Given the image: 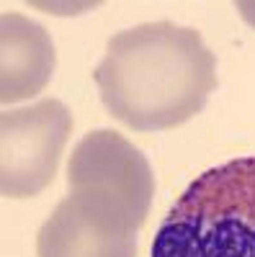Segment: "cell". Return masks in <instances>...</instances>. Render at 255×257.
I'll return each instance as SVG.
<instances>
[{
  "label": "cell",
  "instance_id": "obj_1",
  "mask_svg": "<svg viewBox=\"0 0 255 257\" xmlns=\"http://www.w3.org/2000/svg\"><path fill=\"white\" fill-rule=\"evenodd\" d=\"M101 100L134 132H167L204 111L217 88V57L196 29L139 24L106 44L93 72Z\"/></svg>",
  "mask_w": 255,
  "mask_h": 257
},
{
  "label": "cell",
  "instance_id": "obj_2",
  "mask_svg": "<svg viewBox=\"0 0 255 257\" xmlns=\"http://www.w3.org/2000/svg\"><path fill=\"white\" fill-rule=\"evenodd\" d=\"M150 257H255V157L191 180L162 219Z\"/></svg>",
  "mask_w": 255,
  "mask_h": 257
},
{
  "label": "cell",
  "instance_id": "obj_3",
  "mask_svg": "<svg viewBox=\"0 0 255 257\" xmlns=\"http://www.w3.org/2000/svg\"><path fill=\"white\" fill-rule=\"evenodd\" d=\"M72 134V113L62 100L44 98L0 116V193L34 198L57 175Z\"/></svg>",
  "mask_w": 255,
  "mask_h": 257
},
{
  "label": "cell",
  "instance_id": "obj_4",
  "mask_svg": "<svg viewBox=\"0 0 255 257\" xmlns=\"http://www.w3.org/2000/svg\"><path fill=\"white\" fill-rule=\"evenodd\" d=\"M36 257H137V224L116 201L77 190L41 224Z\"/></svg>",
  "mask_w": 255,
  "mask_h": 257
},
{
  "label": "cell",
  "instance_id": "obj_5",
  "mask_svg": "<svg viewBox=\"0 0 255 257\" xmlns=\"http://www.w3.org/2000/svg\"><path fill=\"white\" fill-rule=\"evenodd\" d=\"M70 193L93 190L116 201L137 229L144 224L152 203V167L139 149L111 128H93L72 149L67 165Z\"/></svg>",
  "mask_w": 255,
  "mask_h": 257
},
{
  "label": "cell",
  "instance_id": "obj_6",
  "mask_svg": "<svg viewBox=\"0 0 255 257\" xmlns=\"http://www.w3.org/2000/svg\"><path fill=\"white\" fill-rule=\"evenodd\" d=\"M54 41L49 31L21 13L0 21V103L11 105L39 95L54 75Z\"/></svg>",
  "mask_w": 255,
  "mask_h": 257
},
{
  "label": "cell",
  "instance_id": "obj_7",
  "mask_svg": "<svg viewBox=\"0 0 255 257\" xmlns=\"http://www.w3.org/2000/svg\"><path fill=\"white\" fill-rule=\"evenodd\" d=\"M237 8H240V13H242V18L247 21V24L255 26V3H237Z\"/></svg>",
  "mask_w": 255,
  "mask_h": 257
}]
</instances>
